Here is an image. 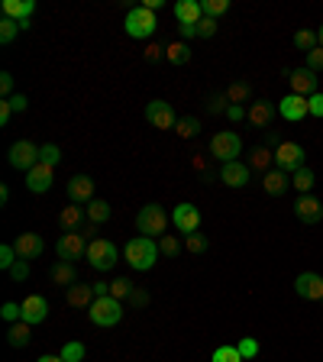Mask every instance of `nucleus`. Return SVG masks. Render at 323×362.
<instances>
[{"mask_svg":"<svg viewBox=\"0 0 323 362\" xmlns=\"http://www.w3.org/2000/svg\"><path fill=\"white\" fill-rule=\"evenodd\" d=\"M123 256H126L129 262V269H136V272H149L152 265L158 262V242L152 240V236H133V240L126 242V249H123Z\"/></svg>","mask_w":323,"mask_h":362,"instance_id":"obj_1","label":"nucleus"},{"mask_svg":"<svg viewBox=\"0 0 323 362\" xmlns=\"http://www.w3.org/2000/svg\"><path fill=\"white\" fill-rule=\"evenodd\" d=\"M88 320L94 327H117L123 320V301H117L110 295L94 297V304L88 307Z\"/></svg>","mask_w":323,"mask_h":362,"instance_id":"obj_2","label":"nucleus"},{"mask_svg":"<svg viewBox=\"0 0 323 362\" xmlns=\"http://www.w3.org/2000/svg\"><path fill=\"white\" fill-rule=\"evenodd\" d=\"M136 230L142 236H152V240H162L168 230V214L162 204H146L136 217Z\"/></svg>","mask_w":323,"mask_h":362,"instance_id":"obj_3","label":"nucleus"},{"mask_svg":"<svg viewBox=\"0 0 323 362\" xmlns=\"http://www.w3.org/2000/svg\"><path fill=\"white\" fill-rule=\"evenodd\" d=\"M123 29H126V36H133V39H152L158 29V19L152 10L133 7L126 13V19H123Z\"/></svg>","mask_w":323,"mask_h":362,"instance_id":"obj_4","label":"nucleus"},{"mask_svg":"<svg viewBox=\"0 0 323 362\" xmlns=\"http://www.w3.org/2000/svg\"><path fill=\"white\" fill-rule=\"evenodd\" d=\"M240 149H242V140L236 136V133L230 130H223V133H213L210 136V156L217 158V162H236V156H240Z\"/></svg>","mask_w":323,"mask_h":362,"instance_id":"obj_5","label":"nucleus"},{"mask_svg":"<svg viewBox=\"0 0 323 362\" xmlns=\"http://www.w3.org/2000/svg\"><path fill=\"white\" fill-rule=\"evenodd\" d=\"M117 259H120V252H117V246H113L110 240H91L88 242V262H91V269L107 272V269L117 265Z\"/></svg>","mask_w":323,"mask_h":362,"instance_id":"obj_6","label":"nucleus"},{"mask_svg":"<svg viewBox=\"0 0 323 362\" xmlns=\"http://www.w3.org/2000/svg\"><path fill=\"white\" fill-rule=\"evenodd\" d=\"M88 236H84L81 230H74V233H62L56 242V252H58V259L65 262H74V259H81V256H88Z\"/></svg>","mask_w":323,"mask_h":362,"instance_id":"obj_7","label":"nucleus"},{"mask_svg":"<svg viewBox=\"0 0 323 362\" xmlns=\"http://www.w3.org/2000/svg\"><path fill=\"white\" fill-rule=\"evenodd\" d=\"M304 146H301V142H281V146L275 149V165L281 168V172H291V175H295V172H301V168H304Z\"/></svg>","mask_w":323,"mask_h":362,"instance_id":"obj_8","label":"nucleus"},{"mask_svg":"<svg viewBox=\"0 0 323 362\" xmlns=\"http://www.w3.org/2000/svg\"><path fill=\"white\" fill-rule=\"evenodd\" d=\"M10 165L17 172H29V168L39 165V146L29 140H19L10 146Z\"/></svg>","mask_w":323,"mask_h":362,"instance_id":"obj_9","label":"nucleus"},{"mask_svg":"<svg viewBox=\"0 0 323 362\" xmlns=\"http://www.w3.org/2000/svg\"><path fill=\"white\" fill-rule=\"evenodd\" d=\"M146 120L156 126V130H175L178 126V117L172 110V104L165 101H149L146 104Z\"/></svg>","mask_w":323,"mask_h":362,"instance_id":"obj_10","label":"nucleus"},{"mask_svg":"<svg viewBox=\"0 0 323 362\" xmlns=\"http://www.w3.org/2000/svg\"><path fill=\"white\" fill-rule=\"evenodd\" d=\"M172 220H175V230L178 233H185V236H191V233L201 230V211L194 204H178L175 207V214H172Z\"/></svg>","mask_w":323,"mask_h":362,"instance_id":"obj_11","label":"nucleus"},{"mask_svg":"<svg viewBox=\"0 0 323 362\" xmlns=\"http://www.w3.org/2000/svg\"><path fill=\"white\" fill-rule=\"evenodd\" d=\"M13 249H17L19 259H39L42 252H46V240L39 236V233H19L17 240H13Z\"/></svg>","mask_w":323,"mask_h":362,"instance_id":"obj_12","label":"nucleus"},{"mask_svg":"<svg viewBox=\"0 0 323 362\" xmlns=\"http://www.w3.org/2000/svg\"><path fill=\"white\" fill-rule=\"evenodd\" d=\"M52 181H56V168L46 165V162H39L36 168L26 172V188L33 195H46L49 188H52Z\"/></svg>","mask_w":323,"mask_h":362,"instance_id":"obj_13","label":"nucleus"},{"mask_svg":"<svg viewBox=\"0 0 323 362\" xmlns=\"http://www.w3.org/2000/svg\"><path fill=\"white\" fill-rule=\"evenodd\" d=\"M65 191H68V201H72V204H91L94 201V178H88V175L68 178Z\"/></svg>","mask_w":323,"mask_h":362,"instance_id":"obj_14","label":"nucleus"},{"mask_svg":"<svg viewBox=\"0 0 323 362\" xmlns=\"http://www.w3.org/2000/svg\"><path fill=\"white\" fill-rule=\"evenodd\" d=\"M278 113H281L285 120L297 123V120H304L307 113H310V104H307V97H301V94H288V97L278 101Z\"/></svg>","mask_w":323,"mask_h":362,"instance_id":"obj_15","label":"nucleus"},{"mask_svg":"<svg viewBox=\"0 0 323 362\" xmlns=\"http://www.w3.org/2000/svg\"><path fill=\"white\" fill-rule=\"evenodd\" d=\"M295 291L304 301H323V279L317 272H301L295 279Z\"/></svg>","mask_w":323,"mask_h":362,"instance_id":"obj_16","label":"nucleus"},{"mask_svg":"<svg viewBox=\"0 0 323 362\" xmlns=\"http://www.w3.org/2000/svg\"><path fill=\"white\" fill-rule=\"evenodd\" d=\"M246 120L252 123V126H272L275 123V104L265 101V97H258V101H252L249 107H246Z\"/></svg>","mask_w":323,"mask_h":362,"instance_id":"obj_17","label":"nucleus"},{"mask_svg":"<svg viewBox=\"0 0 323 362\" xmlns=\"http://www.w3.org/2000/svg\"><path fill=\"white\" fill-rule=\"evenodd\" d=\"M249 178H252V168L242 165L240 158H236V162H226V165L220 168V181L226 188H246L249 185Z\"/></svg>","mask_w":323,"mask_h":362,"instance_id":"obj_18","label":"nucleus"},{"mask_svg":"<svg viewBox=\"0 0 323 362\" xmlns=\"http://www.w3.org/2000/svg\"><path fill=\"white\" fill-rule=\"evenodd\" d=\"M295 217L301 223H320L323 220V204L310 195H301L295 201Z\"/></svg>","mask_w":323,"mask_h":362,"instance_id":"obj_19","label":"nucleus"},{"mask_svg":"<svg viewBox=\"0 0 323 362\" xmlns=\"http://www.w3.org/2000/svg\"><path fill=\"white\" fill-rule=\"evenodd\" d=\"M46 317H49V301L42 295H29L26 301H23V320H26L29 327L46 324Z\"/></svg>","mask_w":323,"mask_h":362,"instance_id":"obj_20","label":"nucleus"},{"mask_svg":"<svg viewBox=\"0 0 323 362\" xmlns=\"http://www.w3.org/2000/svg\"><path fill=\"white\" fill-rule=\"evenodd\" d=\"M288 81H291V94H301V97L317 94V74L310 68H295L288 74Z\"/></svg>","mask_w":323,"mask_h":362,"instance_id":"obj_21","label":"nucleus"},{"mask_svg":"<svg viewBox=\"0 0 323 362\" xmlns=\"http://www.w3.org/2000/svg\"><path fill=\"white\" fill-rule=\"evenodd\" d=\"M175 19L181 26H197L204 19V10H201V0H178L175 3Z\"/></svg>","mask_w":323,"mask_h":362,"instance_id":"obj_22","label":"nucleus"},{"mask_svg":"<svg viewBox=\"0 0 323 362\" xmlns=\"http://www.w3.org/2000/svg\"><path fill=\"white\" fill-rule=\"evenodd\" d=\"M262 188H265V195L281 197L288 188H291V178H288L281 168H272V172H265V175H262Z\"/></svg>","mask_w":323,"mask_h":362,"instance_id":"obj_23","label":"nucleus"},{"mask_svg":"<svg viewBox=\"0 0 323 362\" xmlns=\"http://www.w3.org/2000/svg\"><path fill=\"white\" fill-rule=\"evenodd\" d=\"M52 285H58V288H72V285H78V269H74V262L58 259L56 265H52Z\"/></svg>","mask_w":323,"mask_h":362,"instance_id":"obj_24","label":"nucleus"},{"mask_svg":"<svg viewBox=\"0 0 323 362\" xmlns=\"http://www.w3.org/2000/svg\"><path fill=\"white\" fill-rule=\"evenodd\" d=\"M84 207H78V204H68V207H62V214H58V227H62L65 233H74V230H81L84 227Z\"/></svg>","mask_w":323,"mask_h":362,"instance_id":"obj_25","label":"nucleus"},{"mask_svg":"<svg viewBox=\"0 0 323 362\" xmlns=\"http://www.w3.org/2000/svg\"><path fill=\"white\" fill-rule=\"evenodd\" d=\"M94 297H97L94 285H72V288L65 291V301H68L72 307H91Z\"/></svg>","mask_w":323,"mask_h":362,"instance_id":"obj_26","label":"nucleus"},{"mask_svg":"<svg viewBox=\"0 0 323 362\" xmlns=\"http://www.w3.org/2000/svg\"><path fill=\"white\" fill-rule=\"evenodd\" d=\"M33 10H36L33 0H3V17L17 19V23H23V19L33 17Z\"/></svg>","mask_w":323,"mask_h":362,"instance_id":"obj_27","label":"nucleus"},{"mask_svg":"<svg viewBox=\"0 0 323 362\" xmlns=\"http://www.w3.org/2000/svg\"><path fill=\"white\" fill-rule=\"evenodd\" d=\"M29 340H33V327H29L26 320H17V324L10 327L7 343L13 346V349H23V346H29Z\"/></svg>","mask_w":323,"mask_h":362,"instance_id":"obj_28","label":"nucleus"},{"mask_svg":"<svg viewBox=\"0 0 323 362\" xmlns=\"http://www.w3.org/2000/svg\"><path fill=\"white\" fill-rule=\"evenodd\" d=\"M223 94H226V101H230V104L242 107V104H249V101H252V84H249V81H233Z\"/></svg>","mask_w":323,"mask_h":362,"instance_id":"obj_29","label":"nucleus"},{"mask_svg":"<svg viewBox=\"0 0 323 362\" xmlns=\"http://www.w3.org/2000/svg\"><path fill=\"white\" fill-rule=\"evenodd\" d=\"M272 162H275V152L268 146H258V149H252V158H249V168L252 172H272Z\"/></svg>","mask_w":323,"mask_h":362,"instance_id":"obj_30","label":"nucleus"},{"mask_svg":"<svg viewBox=\"0 0 323 362\" xmlns=\"http://www.w3.org/2000/svg\"><path fill=\"white\" fill-rule=\"evenodd\" d=\"M165 58L172 65H188L191 62V46L188 42H172V46H165Z\"/></svg>","mask_w":323,"mask_h":362,"instance_id":"obj_31","label":"nucleus"},{"mask_svg":"<svg viewBox=\"0 0 323 362\" xmlns=\"http://www.w3.org/2000/svg\"><path fill=\"white\" fill-rule=\"evenodd\" d=\"M84 214H88V220H91V223H103V220H110V204L101 201V197H94Z\"/></svg>","mask_w":323,"mask_h":362,"instance_id":"obj_32","label":"nucleus"},{"mask_svg":"<svg viewBox=\"0 0 323 362\" xmlns=\"http://www.w3.org/2000/svg\"><path fill=\"white\" fill-rule=\"evenodd\" d=\"M210 362H246L240 356V349H236V343H226V346H217L210 356Z\"/></svg>","mask_w":323,"mask_h":362,"instance_id":"obj_33","label":"nucleus"},{"mask_svg":"<svg viewBox=\"0 0 323 362\" xmlns=\"http://www.w3.org/2000/svg\"><path fill=\"white\" fill-rule=\"evenodd\" d=\"M175 133L181 136V140H191V136H197V133H201V120H197V117H181V120H178V126H175Z\"/></svg>","mask_w":323,"mask_h":362,"instance_id":"obj_34","label":"nucleus"},{"mask_svg":"<svg viewBox=\"0 0 323 362\" xmlns=\"http://www.w3.org/2000/svg\"><path fill=\"white\" fill-rule=\"evenodd\" d=\"M291 185L297 188V191H301V195H307V191H310V188H314V172H310V168H301V172H295V175H291Z\"/></svg>","mask_w":323,"mask_h":362,"instance_id":"obj_35","label":"nucleus"},{"mask_svg":"<svg viewBox=\"0 0 323 362\" xmlns=\"http://www.w3.org/2000/svg\"><path fill=\"white\" fill-rule=\"evenodd\" d=\"M39 162H46V165L56 168L58 162H62V149H58L56 142H46V146H39Z\"/></svg>","mask_w":323,"mask_h":362,"instance_id":"obj_36","label":"nucleus"},{"mask_svg":"<svg viewBox=\"0 0 323 362\" xmlns=\"http://www.w3.org/2000/svg\"><path fill=\"white\" fill-rule=\"evenodd\" d=\"M201 10H204V17H223L226 10H230V0H201Z\"/></svg>","mask_w":323,"mask_h":362,"instance_id":"obj_37","label":"nucleus"},{"mask_svg":"<svg viewBox=\"0 0 323 362\" xmlns=\"http://www.w3.org/2000/svg\"><path fill=\"white\" fill-rule=\"evenodd\" d=\"M17 33H23L17 19H7V17L0 19V42H3V46H10V42L17 39Z\"/></svg>","mask_w":323,"mask_h":362,"instance_id":"obj_38","label":"nucleus"},{"mask_svg":"<svg viewBox=\"0 0 323 362\" xmlns=\"http://www.w3.org/2000/svg\"><path fill=\"white\" fill-rule=\"evenodd\" d=\"M133 288H136V285H133L129 279H117V281H110V297H117V301H126V297L133 295Z\"/></svg>","mask_w":323,"mask_h":362,"instance_id":"obj_39","label":"nucleus"},{"mask_svg":"<svg viewBox=\"0 0 323 362\" xmlns=\"http://www.w3.org/2000/svg\"><path fill=\"white\" fill-rule=\"evenodd\" d=\"M84 353H88V349H84V343H65V346H62V353H58V356H62L65 362H81Z\"/></svg>","mask_w":323,"mask_h":362,"instance_id":"obj_40","label":"nucleus"},{"mask_svg":"<svg viewBox=\"0 0 323 362\" xmlns=\"http://www.w3.org/2000/svg\"><path fill=\"white\" fill-rule=\"evenodd\" d=\"M295 46L304 49V56H307L310 49H317V33H310V29H301V33H295Z\"/></svg>","mask_w":323,"mask_h":362,"instance_id":"obj_41","label":"nucleus"},{"mask_svg":"<svg viewBox=\"0 0 323 362\" xmlns=\"http://www.w3.org/2000/svg\"><path fill=\"white\" fill-rule=\"evenodd\" d=\"M236 349H240L242 359L249 362V359H256V356H258V340H252V336H242L240 343H236Z\"/></svg>","mask_w":323,"mask_h":362,"instance_id":"obj_42","label":"nucleus"},{"mask_svg":"<svg viewBox=\"0 0 323 362\" xmlns=\"http://www.w3.org/2000/svg\"><path fill=\"white\" fill-rule=\"evenodd\" d=\"M158 252H162V256H178V252H181V242H178V236L165 233V236L158 240Z\"/></svg>","mask_w":323,"mask_h":362,"instance_id":"obj_43","label":"nucleus"},{"mask_svg":"<svg viewBox=\"0 0 323 362\" xmlns=\"http://www.w3.org/2000/svg\"><path fill=\"white\" fill-rule=\"evenodd\" d=\"M185 249L194 252V256H201V252L207 249V236H204V233H191V236H185Z\"/></svg>","mask_w":323,"mask_h":362,"instance_id":"obj_44","label":"nucleus"},{"mask_svg":"<svg viewBox=\"0 0 323 362\" xmlns=\"http://www.w3.org/2000/svg\"><path fill=\"white\" fill-rule=\"evenodd\" d=\"M0 317H3V320H10V324H17V320H23V304H17V301H7V304L0 307Z\"/></svg>","mask_w":323,"mask_h":362,"instance_id":"obj_45","label":"nucleus"},{"mask_svg":"<svg viewBox=\"0 0 323 362\" xmlns=\"http://www.w3.org/2000/svg\"><path fill=\"white\" fill-rule=\"evenodd\" d=\"M17 249H13V242H10V246H0V269L3 272H10L13 269V265H17Z\"/></svg>","mask_w":323,"mask_h":362,"instance_id":"obj_46","label":"nucleus"},{"mask_svg":"<svg viewBox=\"0 0 323 362\" xmlns=\"http://www.w3.org/2000/svg\"><path fill=\"white\" fill-rule=\"evenodd\" d=\"M304 68H310V72H323V49L317 46V49H310V52H307L304 56Z\"/></svg>","mask_w":323,"mask_h":362,"instance_id":"obj_47","label":"nucleus"},{"mask_svg":"<svg viewBox=\"0 0 323 362\" xmlns=\"http://www.w3.org/2000/svg\"><path fill=\"white\" fill-rule=\"evenodd\" d=\"M217 26H220V23H217V19H213V17H204L201 23H197V36H201V39L217 36Z\"/></svg>","mask_w":323,"mask_h":362,"instance_id":"obj_48","label":"nucleus"},{"mask_svg":"<svg viewBox=\"0 0 323 362\" xmlns=\"http://www.w3.org/2000/svg\"><path fill=\"white\" fill-rule=\"evenodd\" d=\"M26 275H29V262L26 259H17V265L10 269V279H13V281H26Z\"/></svg>","mask_w":323,"mask_h":362,"instance_id":"obj_49","label":"nucleus"},{"mask_svg":"<svg viewBox=\"0 0 323 362\" xmlns=\"http://www.w3.org/2000/svg\"><path fill=\"white\" fill-rule=\"evenodd\" d=\"M0 94H3V101L13 97V74H10V72L0 74Z\"/></svg>","mask_w":323,"mask_h":362,"instance_id":"obj_50","label":"nucleus"},{"mask_svg":"<svg viewBox=\"0 0 323 362\" xmlns=\"http://www.w3.org/2000/svg\"><path fill=\"white\" fill-rule=\"evenodd\" d=\"M307 104H310V117H323V91L310 94V97H307Z\"/></svg>","mask_w":323,"mask_h":362,"instance_id":"obj_51","label":"nucleus"},{"mask_svg":"<svg viewBox=\"0 0 323 362\" xmlns=\"http://www.w3.org/2000/svg\"><path fill=\"white\" fill-rule=\"evenodd\" d=\"M142 56H146L149 62H158V58L165 56V49L158 46V42H149V46H146V52H142Z\"/></svg>","mask_w":323,"mask_h":362,"instance_id":"obj_52","label":"nucleus"},{"mask_svg":"<svg viewBox=\"0 0 323 362\" xmlns=\"http://www.w3.org/2000/svg\"><path fill=\"white\" fill-rule=\"evenodd\" d=\"M10 107H13V113H23V110L29 107L26 94H13V97H10Z\"/></svg>","mask_w":323,"mask_h":362,"instance_id":"obj_53","label":"nucleus"},{"mask_svg":"<svg viewBox=\"0 0 323 362\" xmlns=\"http://www.w3.org/2000/svg\"><path fill=\"white\" fill-rule=\"evenodd\" d=\"M223 107H230V101H226V94H213V97H210V113H220Z\"/></svg>","mask_w":323,"mask_h":362,"instance_id":"obj_54","label":"nucleus"},{"mask_svg":"<svg viewBox=\"0 0 323 362\" xmlns=\"http://www.w3.org/2000/svg\"><path fill=\"white\" fill-rule=\"evenodd\" d=\"M129 304H136V307L149 304V295H146L142 288H133V295H129Z\"/></svg>","mask_w":323,"mask_h":362,"instance_id":"obj_55","label":"nucleus"},{"mask_svg":"<svg viewBox=\"0 0 323 362\" xmlns=\"http://www.w3.org/2000/svg\"><path fill=\"white\" fill-rule=\"evenodd\" d=\"M10 117H13V107H10V101H0V126H7Z\"/></svg>","mask_w":323,"mask_h":362,"instance_id":"obj_56","label":"nucleus"},{"mask_svg":"<svg viewBox=\"0 0 323 362\" xmlns=\"http://www.w3.org/2000/svg\"><path fill=\"white\" fill-rule=\"evenodd\" d=\"M226 117H230V120H246V107H236V104H230V107H226Z\"/></svg>","mask_w":323,"mask_h":362,"instance_id":"obj_57","label":"nucleus"},{"mask_svg":"<svg viewBox=\"0 0 323 362\" xmlns=\"http://www.w3.org/2000/svg\"><path fill=\"white\" fill-rule=\"evenodd\" d=\"M181 36H185V39H194V36H197V26H181Z\"/></svg>","mask_w":323,"mask_h":362,"instance_id":"obj_58","label":"nucleus"},{"mask_svg":"<svg viewBox=\"0 0 323 362\" xmlns=\"http://www.w3.org/2000/svg\"><path fill=\"white\" fill-rule=\"evenodd\" d=\"M194 168H197V172H207V162H204V158L197 156V158H194Z\"/></svg>","mask_w":323,"mask_h":362,"instance_id":"obj_59","label":"nucleus"},{"mask_svg":"<svg viewBox=\"0 0 323 362\" xmlns=\"http://www.w3.org/2000/svg\"><path fill=\"white\" fill-rule=\"evenodd\" d=\"M36 362H65V359H62V356H39Z\"/></svg>","mask_w":323,"mask_h":362,"instance_id":"obj_60","label":"nucleus"},{"mask_svg":"<svg viewBox=\"0 0 323 362\" xmlns=\"http://www.w3.org/2000/svg\"><path fill=\"white\" fill-rule=\"evenodd\" d=\"M317 46H320V49H323V26H320V29H317Z\"/></svg>","mask_w":323,"mask_h":362,"instance_id":"obj_61","label":"nucleus"},{"mask_svg":"<svg viewBox=\"0 0 323 362\" xmlns=\"http://www.w3.org/2000/svg\"><path fill=\"white\" fill-rule=\"evenodd\" d=\"M320 304H323V301H320Z\"/></svg>","mask_w":323,"mask_h":362,"instance_id":"obj_62","label":"nucleus"}]
</instances>
